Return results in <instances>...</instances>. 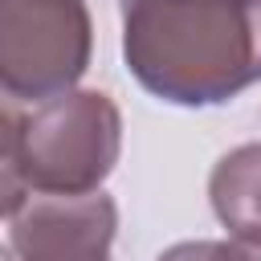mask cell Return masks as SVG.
<instances>
[{
    "mask_svg": "<svg viewBox=\"0 0 261 261\" xmlns=\"http://www.w3.org/2000/svg\"><path fill=\"white\" fill-rule=\"evenodd\" d=\"M118 204L98 188L82 196L41 192L20 204L8 228L12 261H110Z\"/></svg>",
    "mask_w": 261,
    "mask_h": 261,
    "instance_id": "277c9868",
    "label": "cell"
},
{
    "mask_svg": "<svg viewBox=\"0 0 261 261\" xmlns=\"http://www.w3.org/2000/svg\"><path fill=\"white\" fill-rule=\"evenodd\" d=\"M24 110L20 98H12L0 86V220L16 216L20 204L29 200V175L20 159V135H24Z\"/></svg>",
    "mask_w": 261,
    "mask_h": 261,
    "instance_id": "8992f818",
    "label": "cell"
},
{
    "mask_svg": "<svg viewBox=\"0 0 261 261\" xmlns=\"http://www.w3.org/2000/svg\"><path fill=\"white\" fill-rule=\"evenodd\" d=\"M216 220L237 241H261V143H241L216 159L208 175Z\"/></svg>",
    "mask_w": 261,
    "mask_h": 261,
    "instance_id": "5b68a950",
    "label": "cell"
},
{
    "mask_svg": "<svg viewBox=\"0 0 261 261\" xmlns=\"http://www.w3.org/2000/svg\"><path fill=\"white\" fill-rule=\"evenodd\" d=\"M135 82L171 106H220L261 82V0H118Z\"/></svg>",
    "mask_w": 261,
    "mask_h": 261,
    "instance_id": "6da1fadb",
    "label": "cell"
},
{
    "mask_svg": "<svg viewBox=\"0 0 261 261\" xmlns=\"http://www.w3.org/2000/svg\"><path fill=\"white\" fill-rule=\"evenodd\" d=\"M122 151V114L102 90H65L45 98L20 135V159L33 192H98Z\"/></svg>",
    "mask_w": 261,
    "mask_h": 261,
    "instance_id": "7a4b0ae2",
    "label": "cell"
},
{
    "mask_svg": "<svg viewBox=\"0 0 261 261\" xmlns=\"http://www.w3.org/2000/svg\"><path fill=\"white\" fill-rule=\"evenodd\" d=\"M155 261H216V241H179L163 249Z\"/></svg>",
    "mask_w": 261,
    "mask_h": 261,
    "instance_id": "52a82bcc",
    "label": "cell"
},
{
    "mask_svg": "<svg viewBox=\"0 0 261 261\" xmlns=\"http://www.w3.org/2000/svg\"><path fill=\"white\" fill-rule=\"evenodd\" d=\"M0 261H12V253H8V249H4V245H0Z\"/></svg>",
    "mask_w": 261,
    "mask_h": 261,
    "instance_id": "9c48e42d",
    "label": "cell"
},
{
    "mask_svg": "<svg viewBox=\"0 0 261 261\" xmlns=\"http://www.w3.org/2000/svg\"><path fill=\"white\" fill-rule=\"evenodd\" d=\"M94 53L86 0H0V86L20 102L73 90Z\"/></svg>",
    "mask_w": 261,
    "mask_h": 261,
    "instance_id": "3957f363",
    "label": "cell"
},
{
    "mask_svg": "<svg viewBox=\"0 0 261 261\" xmlns=\"http://www.w3.org/2000/svg\"><path fill=\"white\" fill-rule=\"evenodd\" d=\"M216 261H261V241H216Z\"/></svg>",
    "mask_w": 261,
    "mask_h": 261,
    "instance_id": "ba28073f",
    "label": "cell"
}]
</instances>
